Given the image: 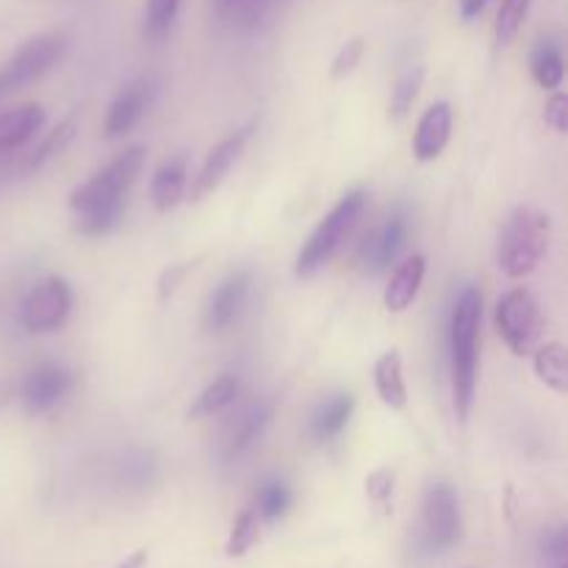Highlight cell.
Wrapping results in <instances>:
<instances>
[{
	"label": "cell",
	"instance_id": "6da1fadb",
	"mask_svg": "<svg viewBox=\"0 0 568 568\" xmlns=\"http://www.w3.org/2000/svg\"><path fill=\"white\" fill-rule=\"evenodd\" d=\"M148 148L131 144L87 183L70 192V211L75 214V231L87 239L109 236L125 214V200L136 178L142 175Z\"/></svg>",
	"mask_w": 568,
	"mask_h": 568
},
{
	"label": "cell",
	"instance_id": "7a4b0ae2",
	"mask_svg": "<svg viewBox=\"0 0 568 568\" xmlns=\"http://www.w3.org/2000/svg\"><path fill=\"white\" fill-rule=\"evenodd\" d=\"M483 292L464 286L449 316V375H453V408L458 422H469L475 408L477 369H480Z\"/></svg>",
	"mask_w": 568,
	"mask_h": 568
},
{
	"label": "cell",
	"instance_id": "3957f363",
	"mask_svg": "<svg viewBox=\"0 0 568 568\" xmlns=\"http://www.w3.org/2000/svg\"><path fill=\"white\" fill-rule=\"evenodd\" d=\"M552 242V220L541 209L519 205L505 222L497 242V266L510 281H525L538 270Z\"/></svg>",
	"mask_w": 568,
	"mask_h": 568
},
{
	"label": "cell",
	"instance_id": "277c9868",
	"mask_svg": "<svg viewBox=\"0 0 568 568\" xmlns=\"http://www.w3.org/2000/svg\"><path fill=\"white\" fill-rule=\"evenodd\" d=\"M364 209L366 192L364 189H353V192L344 194V197L322 216L320 225L311 231V236L305 239L297 258H294V275H297L300 281H311V277H316L327 264H331L333 255L338 253L344 239H347L349 231L355 227V222L361 220Z\"/></svg>",
	"mask_w": 568,
	"mask_h": 568
},
{
	"label": "cell",
	"instance_id": "5b68a950",
	"mask_svg": "<svg viewBox=\"0 0 568 568\" xmlns=\"http://www.w3.org/2000/svg\"><path fill=\"white\" fill-rule=\"evenodd\" d=\"M67 50V33L48 31L26 39L9 59L0 64V100L20 89L31 87L33 81L53 70Z\"/></svg>",
	"mask_w": 568,
	"mask_h": 568
},
{
	"label": "cell",
	"instance_id": "8992f818",
	"mask_svg": "<svg viewBox=\"0 0 568 568\" xmlns=\"http://www.w3.org/2000/svg\"><path fill=\"white\" fill-rule=\"evenodd\" d=\"M464 519H460L458 494L449 483H433L427 486L422 499L419 519V549L425 555H442L460 541Z\"/></svg>",
	"mask_w": 568,
	"mask_h": 568
},
{
	"label": "cell",
	"instance_id": "52a82bcc",
	"mask_svg": "<svg viewBox=\"0 0 568 568\" xmlns=\"http://www.w3.org/2000/svg\"><path fill=\"white\" fill-rule=\"evenodd\" d=\"M494 325L514 355H530L541 336V308L527 288H510L497 300Z\"/></svg>",
	"mask_w": 568,
	"mask_h": 568
},
{
	"label": "cell",
	"instance_id": "ba28073f",
	"mask_svg": "<svg viewBox=\"0 0 568 568\" xmlns=\"http://www.w3.org/2000/svg\"><path fill=\"white\" fill-rule=\"evenodd\" d=\"M72 311V288L64 277L53 275L39 281L26 300L20 303V325L28 333H55L64 327L67 316Z\"/></svg>",
	"mask_w": 568,
	"mask_h": 568
},
{
	"label": "cell",
	"instance_id": "9c48e42d",
	"mask_svg": "<svg viewBox=\"0 0 568 568\" xmlns=\"http://www.w3.org/2000/svg\"><path fill=\"white\" fill-rule=\"evenodd\" d=\"M155 98H159V78L155 75H139L131 83H125L105 111L103 136L114 142V139L131 133L148 114L150 105L155 103Z\"/></svg>",
	"mask_w": 568,
	"mask_h": 568
},
{
	"label": "cell",
	"instance_id": "30bf717a",
	"mask_svg": "<svg viewBox=\"0 0 568 568\" xmlns=\"http://www.w3.org/2000/svg\"><path fill=\"white\" fill-rule=\"evenodd\" d=\"M408 214L403 209H394L381 225L372 227L361 244V270L372 277L386 272L403 253L408 242Z\"/></svg>",
	"mask_w": 568,
	"mask_h": 568
},
{
	"label": "cell",
	"instance_id": "8fae6325",
	"mask_svg": "<svg viewBox=\"0 0 568 568\" xmlns=\"http://www.w3.org/2000/svg\"><path fill=\"white\" fill-rule=\"evenodd\" d=\"M72 372L61 364H39L33 366L20 383V403L28 416L50 414L59 403H64L67 394L72 392Z\"/></svg>",
	"mask_w": 568,
	"mask_h": 568
},
{
	"label": "cell",
	"instance_id": "7c38bea8",
	"mask_svg": "<svg viewBox=\"0 0 568 568\" xmlns=\"http://www.w3.org/2000/svg\"><path fill=\"white\" fill-rule=\"evenodd\" d=\"M253 131H255L253 122L244 128H239V131H233L231 136L222 139V142L216 144L209 155H205L203 166H200V175L194 178V186H192L194 200L209 197V194H214L216 189L225 183V178L231 175L233 164L242 159L244 148H247V142L253 139Z\"/></svg>",
	"mask_w": 568,
	"mask_h": 568
},
{
	"label": "cell",
	"instance_id": "4fadbf2b",
	"mask_svg": "<svg viewBox=\"0 0 568 568\" xmlns=\"http://www.w3.org/2000/svg\"><path fill=\"white\" fill-rule=\"evenodd\" d=\"M250 286H253V275L247 270L231 272L220 286L211 292L209 303L203 311V327L209 333H222L239 320L250 297Z\"/></svg>",
	"mask_w": 568,
	"mask_h": 568
},
{
	"label": "cell",
	"instance_id": "5bb4252c",
	"mask_svg": "<svg viewBox=\"0 0 568 568\" xmlns=\"http://www.w3.org/2000/svg\"><path fill=\"white\" fill-rule=\"evenodd\" d=\"M286 0H211L216 22L233 33L261 31Z\"/></svg>",
	"mask_w": 568,
	"mask_h": 568
},
{
	"label": "cell",
	"instance_id": "9a60e30c",
	"mask_svg": "<svg viewBox=\"0 0 568 568\" xmlns=\"http://www.w3.org/2000/svg\"><path fill=\"white\" fill-rule=\"evenodd\" d=\"M449 136H453V105L447 100H438L422 114L419 125L414 131V159L416 161H436L447 150Z\"/></svg>",
	"mask_w": 568,
	"mask_h": 568
},
{
	"label": "cell",
	"instance_id": "2e32d148",
	"mask_svg": "<svg viewBox=\"0 0 568 568\" xmlns=\"http://www.w3.org/2000/svg\"><path fill=\"white\" fill-rule=\"evenodd\" d=\"M272 422V403H253L250 408H244L242 414L233 416V422L227 425L225 436H222V458L233 460L239 455L247 453Z\"/></svg>",
	"mask_w": 568,
	"mask_h": 568
},
{
	"label": "cell",
	"instance_id": "e0dca14e",
	"mask_svg": "<svg viewBox=\"0 0 568 568\" xmlns=\"http://www.w3.org/2000/svg\"><path fill=\"white\" fill-rule=\"evenodd\" d=\"M425 272L427 258L422 253L408 255V258L394 270L392 281H388L386 292H383V305H386L388 314H405V311L416 303L422 283H425Z\"/></svg>",
	"mask_w": 568,
	"mask_h": 568
},
{
	"label": "cell",
	"instance_id": "ac0fdd59",
	"mask_svg": "<svg viewBox=\"0 0 568 568\" xmlns=\"http://www.w3.org/2000/svg\"><path fill=\"white\" fill-rule=\"evenodd\" d=\"M44 125V109L39 103H22L14 109L0 111V153L20 150L22 144L37 136Z\"/></svg>",
	"mask_w": 568,
	"mask_h": 568
},
{
	"label": "cell",
	"instance_id": "d6986e66",
	"mask_svg": "<svg viewBox=\"0 0 568 568\" xmlns=\"http://www.w3.org/2000/svg\"><path fill=\"white\" fill-rule=\"evenodd\" d=\"M189 183V164L186 155H172L164 164H159V170L153 172V181H150V200H153L155 211L166 214V211L175 209L178 203L186 194Z\"/></svg>",
	"mask_w": 568,
	"mask_h": 568
},
{
	"label": "cell",
	"instance_id": "ffe728a7",
	"mask_svg": "<svg viewBox=\"0 0 568 568\" xmlns=\"http://www.w3.org/2000/svg\"><path fill=\"white\" fill-rule=\"evenodd\" d=\"M375 392L381 397V403L392 410H405L408 408V386H405L403 377V355L397 349H388L381 358L375 361Z\"/></svg>",
	"mask_w": 568,
	"mask_h": 568
},
{
	"label": "cell",
	"instance_id": "44dd1931",
	"mask_svg": "<svg viewBox=\"0 0 568 568\" xmlns=\"http://www.w3.org/2000/svg\"><path fill=\"white\" fill-rule=\"evenodd\" d=\"M114 477L125 491H148L159 480V458H155L153 449H125L120 455V460H116Z\"/></svg>",
	"mask_w": 568,
	"mask_h": 568
},
{
	"label": "cell",
	"instance_id": "7402d4cb",
	"mask_svg": "<svg viewBox=\"0 0 568 568\" xmlns=\"http://www.w3.org/2000/svg\"><path fill=\"white\" fill-rule=\"evenodd\" d=\"M355 410L353 394H333L311 416V436L316 444H327L336 436H342L344 427L349 425Z\"/></svg>",
	"mask_w": 568,
	"mask_h": 568
},
{
	"label": "cell",
	"instance_id": "603a6c76",
	"mask_svg": "<svg viewBox=\"0 0 568 568\" xmlns=\"http://www.w3.org/2000/svg\"><path fill=\"white\" fill-rule=\"evenodd\" d=\"M530 72L536 78V83L549 92H558V87L566 78L564 67V50H560L558 39L555 37H541L532 44L530 53Z\"/></svg>",
	"mask_w": 568,
	"mask_h": 568
},
{
	"label": "cell",
	"instance_id": "cb8c5ba5",
	"mask_svg": "<svg viewBox=\"0 0 568 568\" xmlns=\"http://www.w3.org/2000/svg\"><path fill=\"white\" fill-rule=\"evenodd\" d=\"M239 392H242V383H239V377L220 375L214 383H209V386L197 394L194 405L189 408V419H203V416L222 414L227 405L236 403Z\"/></svg>",
	"mask_w": 568,
	"mask_h": 568
},
{
	"label": "cell",
	"instance_id": "d4e9b609",
	"mask_svg": "<svg viewBox=\"0 0 568 568\" xmlns=\"http://www.w3.org/2000/svg\"><path fill=\"white\" fill-rule=\"evenodd\" d=\"M532 369H536L538 381L552 388L555 394L568 392V361L566 347L560 342H549L538 347L536 355H532Z\"/></svg>",
	"mask_w": 568,
	"mask_h": 568
},
{
	"label": "cell",
	"instance_id": "484cf974",
	"mask_svg": "<svg viewBox=\"0 0 568 568\" xmlns=\"http://www.w3.org/2000/svg\"><path fill=\"white\" fill-rule=\"evenodd\" d=\"M422 83H425V70L422 67H410V70L399 72L392 87V98H388V120L399 122L410 114L422 92Z\"/></svg>",
	"mask_w": 568,
	"mask_h": 568
},
{
	"label": "cell",
	"instance_id": "4316f807",
	"mask_svg": "<svg viewBox=\"0 0 568 568\" xmlns=\"http://www.w3.org/2000/svg\"><path fill=\"white\" fill-rule=\"evenodd\" d=\"M75 133H78V114H70L67 116V120H61L59 125L53 128V131L48 133V136L42 139V142H39V148L33 150L31 155H28V161H26V170H42L44 164H48V161H53L55 155H61L67 150V144L72 142V139H75Z\"/></svg>",
	"mask_w": 568,
	"mask_h": 568
},
{
	"label": "cell",
	"instance_id": "83f0119b",
	"mask_svg": "<svg viewBox=\"0 0 568 568\" xmlns=\"http://www.w3.org/2000/svg\"><path fill=\"white\" fill-rule=\"evenodd\" d=\"M183 0H148L144 3L142 17V33L150 42H161L170 37L172 26H175L178 14H181Z\"/></svg>",
	"mask_w": 568,
	"mask_h": 568
},
{
	"label": "cell",
	"instance_id": "f1b7e54d",
	"mask_svg": "<svg viewBox=\"0 0 568 568\" xmlns=\"http://www.w3.org/2000/svg\"><path fill=\"white\" fill-rule=\"evenodd\" d=\"M294 503L292 488L286 486L283 480H266L261 483L258 494H255V516L261 521H277L288 514Z\"/></svg>",
	"mask_w": 568,
	"mask_h": 568
},
{
	"label": "cell",
	"instance_id": "f546056e",
	"mask_svg": "<svg viewBox=\"0 0 568 568\" xmlns=\"http://www.w3.org/2000/svg\"><path fill=\"white\" fill-rule=\"evenodd\" d=\"M532 0H503L497 11V22H494V37H497L499 48L514 42L519 37L521 26H525L527 14H530Z\"/></svg>",
	"mask_w": 568,
	"mask_h": 568
},
{
	"label": "cell",
	"instance_id": "4dcf8cb0",
	"mask_svg": "<svg viewBox=\"0 0 568 568\" xmlns=\"http://www.w3.org/2000/svg\"><path fill=\"white\" fill-rule=\"evenodd\" d=\"M258 538H261V519L255 516L253 508L244 510V514L233 521L231 536H227V544H225L227 558H244V555L258 544Z\"/></svg>",
	"mask_w": 568,
	"mask_h": 568
},
{
	"label": "cell",
	"instance_id": "1f68e13d",
	"mask_svg": "<svg viewBox=\"0 0 568 568\" xmlns=\"http://www.w3.org/2000/svg\"><path fill=\"white\" fill-rule=\"evenodd\" d=\"M364 50H366L364 39H361V37L349 39V42L344 44L342 50H338L336 59H333V64H331L333 81H344V78L353 75L355 67H358L361 59H364Z\"/></svg>",
	"mask_w": 568,
	"mask_h": 568
},
{
	"label": "cell",
	"instance_id": "d6a6232c",
	"mask_svg": "<svg viewBox=\"0 0 568 568\" xmlns=\"http://www.w3.org/2000/svg\"><path fill=\"white\" fill-rule=\"evenodd\" d=\"M394 480H397V477L388 469H377L375 475L366 477V494H369L372 503L386 505L394 494Z\"/></svg>",
	"mask_w": 568,
	"mask_h": 568
},
{
	"label": "cell",
	"instance_id": "836d02e7",
	"mask_svg": "<svg viewBox=\"0 0 568 568\" xmlns=\"http://www.w3.org/2000/svg\"><path fill=\"white\" fill-rule=\"evenodd\" d=\"M194 266H197V261H186V264H170V270H164V275H161V281H159L161 303H166V300L178 292V286L183 283V277H186Z\"/></svg>",
	"mask_w": 568,
	"mask_h": 568
},
{
	"label": "cell",
	"instance_id": "e575fe53",
	"mask_svg": "<svg viewBox=\"0 0 568 568\" xmlns=\"http://www.w3.org/2000/svg\"><path fill=\"white\" fill-rule=\"evenodd\" d=\"M544 122L558 133L568 131V98L564 92H555L547 100V105H544Z\"/></svg>",
	"mask_w": 568,
	"mask_h": 568
},
{
	"label": "cell",
	"instance_id": "d590c367",
	"mask_svg": "<svg viewBox=\"0 0 568 568\" xmlns=\"http://www.w3.org/2000/svg\"><path fill=\"white\" fill-rule=\"evenodd\" d=\"M488 0H458V9H460V17L464 20H477V17L486 11Z\"/></svg>",
	"mask_w": 568,
	"mask_h": 568
},
{
	"label": "cell",
	"instance_id": "8d00e7d4",
	"mask_svg": "<svg viewBox=\"0 0 568 568\" xmlns=\"http://www.w3.org/2000/svg\"><path fill=\"white\" fill-rule=\"evenodd\" d=\"M148 560H150L148 549H136V552L128 555L122 564H116V568H144V566H148Z\"/></svg>",
	"mask_w": 568,
	"mask_h": 568
},
{
	"label": "cell",
	"instance_id": "74e56055",
	"mask_svg": "<svg viewBox=\"0 0 568 568\" xmlns=\"http://www.w3.org/2000/svg\"><path fill=\"white\" fill-rule=\"evenodd\" d=\"M11 397H14V388H11L9 381H0V410L6 408V405L11 403Z\"/></svg>",
	"mask_w": 568,
	"mask_h": 568
}]
</instances>
